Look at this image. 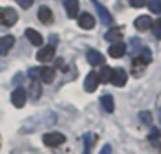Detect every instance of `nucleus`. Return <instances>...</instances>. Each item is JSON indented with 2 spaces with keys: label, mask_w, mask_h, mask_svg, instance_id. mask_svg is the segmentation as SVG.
I'll use <instances>...</instances> for the list:
<instances>
[{
  "label": "nucleus",
  "mask_w": 161,
  "mask_h": 154,
  "mask_svg": "<svg viewBox=\"0 0 161 154\" xmlns=\"http://www.w3.org/2000/svg\"><path fill=\"white\" fill-rule=\"evenodd\" d=\"M25 35H26V38H28V42H31V45H42L43 43V36L33 28H28L25 31Z\"/></svg>",
  "instance_id": "12"
},
{
  "label": "nucleus",
  "mask_w": 161,
  "mask_h": 154,
  "mask_svg": "<svg viewBox=\"0 0 161 154\" xmlns=\"http://www.w3.org/2000/svg\"><path fill=\"white\" fill-rule=\"evenodd\" d=\"M78 25L83 30H92L95 26V19H94V16L88 14V12H81L80 18H78Z\"/></svg>",
  "instance_id": "8"
},
{
  "label": "nucleus",
  "mask_w": 161,
  "mask_h": 154,
  "mask_svg": "<svg viewBox=\"0 0 161 154\" xmlns=\"http://www.w3.org/2000/svg\"><path fill=\"white\" fill-rule=\"evenodd\" d=\"M11 101H12V106H14V107L21 109L23 106L26 104V90H25V88H21V87H18L14 92H12Z\"/></svg>",
  "instance_id": "5"
},
{
  "label": "nucleus",
  "mask_w": 161,
  "mask_h": 154,
  "mask_svg": "<svg viewBox=\"0 0 161 154\" xmlns=\"http://www.w3.org/2000/svg\"><path fill=\"white\" fill-rule=\"evenodd\" d=\"M38 19H40V23L42 25H50V23L54 21V14H52V11H50L49 7H40L38 9Z\"/></svg>",
  "instance_id": "13"
},
{
  "label": "nucleus",
  "mask_w": 161,
  "mask_h": 154,
  "mask_svg": "<svg viewBox=\"0 0 161 154\" xmlns=\"http://www.w3.org/2000/svg\"><path fill=\"white\" fill-rule=\"evenodd\" d=\"M40 94H42V87H40V85L36 83V80H33L31 88H30V95H31V101H36V99L40 97Z\"/></svg>",
  "instance_id": "21"
},
{
  "label": "nucleus",
  "mask_w": 161,
  "mask_h": 154,
  "mask_svg": "<svg viewBox=\"0 0 161 154\" xmlns=\"http://www.w3.org/2000/svg\"><path fill=\"white\" fill-rule=\"evenodd\" d=\"M54 78H56V71H54L52 68H42V69H40V80H42L43 83H52Z\"/></svg>",
  "instance_id": "16"
},
{
  "label": "nucleus",
  "mask_w": 161,
  "mask_h": 154,
  "mask_svg": "<svg viewBox=\"0 0 161 154\" xmlns=\"http://www.w3.org/2000/svg\"><path fill=\"white\" fill-rule=\"evenodd\" d=\"M0 21L4 23L5 26H12V25H16V21H18V14H16V11L11 9V7L2 9V11H0Z\"/></svg>",
  "instance_id": "4"
},
{
  "label": "nucleus",
  "mask_w": 161,
  "mask_h": 154,
  "mask_svg": "<svg viewBox=\"0 0 161 154\" xmlns=\"http://www.w3.org/2000/svg\"><path fill=\"white\" fill-rule=\"evenodd\" d=\"M97 85H99L97 73H95V71H92V73H88V74H87V78H85V81H83V87H85V90H87L88 94H92V92H95V88H97Z\"/></svg>",
  "instance_id": "7"
},
{
  "label": "nucleus",
  "mask_w": 161,
  "mask_h": 154,
  "mask_svg": "<svg viewBox=\"0 0 161 154\" xmlns=\"http://www.w3.org/2000/svg\"><path fill=\"white\" fill-rule=\"evenodd\" d=\"M99 154H113L111 146H109V144H104V146H102V149H101V152H99Z\"/></svg>",
  "instance_id": "26"
},
{
  "label": "nucleus",
  "mask_w": 161,
  "mask_h": 154,
  "mask_svg": "<svg viewBox=\"0 0 161 154\" xmlns=\"http://www.w3.org/2000/svg\"><path fill=\"white\" fill-rule=\"evenodd\" d=\"M121 36H123V33L119 31V30H109V31L106 33V40H108V42H113V43L119 42Z\"/></svg>",
  "instance_id": "19"
},
{
  "label": "nucleus",
  "mask_w": 161,
  "mask_h": 154,
  "mask_svg": "<svg viewBox=\"0 0 161 154\" xmlns=\"http://www.w3.org/2000/svg\"><path fill=\"white\" fill-rule=\"evenodd\" d=\"M151 30H153V35L156 36L158 40H161V18H158L156 21H153Z\"/></svg>",
  "instance_id": "22"
},
{
  "label": "nucleus",
  "mask_w": 161,
  "mask_h": 154,
  "mask_svg": "<svg viewBox=\"0 0 161 154\" xmlns=\"http://www.w3.org/2000/svg\"><path fill=\"white\" fill-rule=\"evenodd\" d=\"M126 54V45L123 42H116L109 47V56L111 57H123Z\"/></svg>",
  "instance_id": "14"
},
{
  "label": "nucleus",
  "mask_w": 161,
  "mask_h": 154,
  "mask_svg": "<svg viewBox=\"0 0 161 154\" xmlns=\"http://www.w3.org/2000/svg\"><path fill=\"white\" fill-rule=\"evenodd\" d=\"M126 80H128V74H126V71L123 69V68H116V69H113L111 73V83L114 85V87H123V85L126 83Z\"/></svg>",
  "instance_id": "2"
},
{
  "label": "nucleus",
  "mask_w": 161,
  "mask_h": 154,
  "mask_svg": "<svg viewBox=\"0 0 161 154\" xmlns=\"http://www.w3.org/2000/svg\"><path fill=\"white\" fill-rule=\"evenodd\" d=\"M16 2L19 4V7H21V9H30L33 5V0H16Z\"/></svg>",
  "instance_id": "25"
},
{
  "label": "nucleus",
  "mask_w": 161,
  "mask_h": 154,
  "mask_svg": "<svg viewBox=\"0 0 161 154\" xmlns=\"http://www.w3.org/2000/svg\"><path fill=\"white\" fill-rule=\"evenodd\" d=\"M146 5L149 7L151 12H154V14H161V0H147Z\"/></svg>",
  "instance_id": "20"
},
{
  "label": "nucleus",
  "mask_w": 161,
  "mask_h": 154,
  "mask_svg": "<svg viewBox=\"0 0 161 154\" xmlns=\"http://www.w3.org/2000/svg\"><path fill=\"white\" fill-rule=\"evenodd\" d=\"M87 59L92 66H101V64H104V56L99 50H94V49H90L87 52Z\"/></svg>",
  "instance_id": "11"
},
{
  "label": "nucleus",
  "mask_w": 161,
  "mask_h": 154,
  "mask_svg": "<svg viewBox=\"0 0 161 154\" xmlns=\"http://www.w3.org/2000/svg\"><path fill=\"white\" fill-rule=\"evenodd\" d=\"M54 56H56V47L54 45H45L36 52V59L40 63H49V61L54 59Z\"/></svg>",
  "instance_id": "3"
},
{
  "label": "nucleus",
  "mask_w": 161,
  "mask_h": 154,
  "mask_svg": "<svg viewBox=\"0 0 161 154\" xmlns=\"http://www.w3.org/2000/svg\"><path fill=\"white\" fill-rule=\"evenodd\" d=\"M95 4V9H97V12H99V16H101V21H102V25H106V26H109L113 23V18H111V12L108 11V9L104 7L102 4H99V2H94Z\"/></svg>",
  "instance_id": "10"
},
{
  "label": "nucleus",
  "mask_w": 161,
  "mask_h": 154,
  "mask_svg": "<svg viewBox=\"0 0 161 154\" xmlns=\"http://www.w3.org/2000/svg\"><path fill=\"white\" fill-rule=\"evenodd\" d=\"M140 119H142L146 125H151V123H153V114H151L149 111H142L140 113Z\"/></svg>",
  "instance_id": "23"
},
{
  "label": "nucleus",
  "mask_w": 161,
  "mask_h": 154,
  "mask_svg": "<svg viewBox=\"0 0 161 154\" xmlns=\"http://www.w3.org/2000/svg\"><path fill=\"white\" fill-rule=\"evenodd\" d=\"M14 43H16V38L12 35L0 36V56H5V54L14 47Z\"/></svg>",
  "instance_id": "6"
},
{
  "label": "nucleus",
  "mask_w": 161,
  "mask_h": 154,
  "mask_svg": "<svg viewBox=\"0 0 161 154\" xmlns=\"http://www.w3.org/2000/svg\"><path fill=\"white\" fill-rule=\"evenodd\" d=\"M42 140L47 147H59L66 142V135H63L59 132H49L42 137Z\"/></svg>",
  "instance_id": "1"
},
{
  "label": "nucleus",
  "mask_w": 161,
  "mask_h": 154,
  "mask_svg": "<svg viewBox=\"0 0 161 154\" xmlns=\"http://www.w3.org/2000/svg\"><path fill=\"white\" fill-rule=\"evenodd\" d=\"M101 106H102V109H104L106 113H113L114 111V99H113L109 94L102 95L101 97Z\"/></svg>",
  "instance_id": "17"
},
{
  "label": "nucleus",
  "mask_w": 161,
  "mask_h": 154,
  "mask_svg": "<svg viewBox=\"0 0 161 154\" xmlns=\"http://www.w3.org/2000/svg\"><path fill=\"white\" fill-rule=\"evenodd\" d=\"M135 28L140 30V31H146V30H151V25H153V19L149 18V16H139V18L135 19Z\"/></svg>",
  "instance_id": "15"
},
{
  "label": "nucleus",
  "mask_w": 161,
  "mask_h": 154,
  "mask_svg": "<svg viewBox=\"0 0 161 154\" xmlns=\"http://www.w3.org/2000/svg\"><path fill=\"white\" fill-rule=\"evenodd\" d=\"M130 2H132V5H133V7H144L147 0H130Z\"/></svg>",
  "instance_id": "27"
},
{
  "label": "nucleus",
  "mask_w": 161,
  "mask_h": 154,
  "mask_svg": "<svg viewBox=\"0 0 161 154\" xmlns=\"http://www.w3.org/2000/svg\"><path fill=\"white\" fill-rule=\"evenodd\" d=\"M40 69H42V68H31L28 76L31 78V80H40Z\"/></svg>",
  "instance_id": "24"
},
{
  "label": "nucleus",
  "mask_w": 161,
  "mask_h": 154,
  "mask_svg": "<svg viewBox=\"0 0 161 154\" xmlns=\"http://www.w3.org/2000/svg\"><path fill=\"white\" fill-rule=\"evenodd\" d=\"M111 73H113V69H111L109 66H102V69L97 73L99 81H101V83H106V81H109V80H111Z\"/></svg>",
  "instance_id": "18"
},
{
  "label": "nucleus",
  "mask_w": 161,
  "mask_h": 154,
  "mask_svg": "<svg viewBox=\"0 0 161 154\" xmlns=\"http://www.w3.org/2000/svg\"><path fill=\"white\" fill-rule=\"evenodd\" d=\"M64 9H66V14L68 18H76L78 12H80V4H78V0H66L64 2Z\"/></svg>",
  "instance_id": "9"
}]
</instances>
